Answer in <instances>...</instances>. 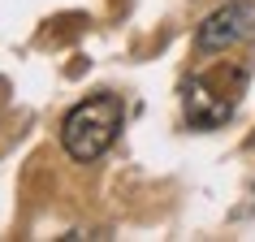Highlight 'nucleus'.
<instances>
[{"label":"nucleus","mask_w":255,"mask_h":242,"mask_svg":"<svg viewBox=\"0 0 255 242\" xmlns=\"http://www.w3.org/2000/svg\"><path fill=\"white\" fill-rule=\"evenodd\" d=\"M121 121H126V104L117 95H91L69 108L65 125H61V143L74 160H95L113 147Z\"/></svg>","instance_id":"f257e3e1"},{"label":"nucleus","mask_w":255,"mask_h":242,"mask_svg":"<svg viewBox=\"0 0 255 242\" xmlns=\"http://www.w3.org/2000/svg\"><path fill=\"white\" fill-rule=\"evenodd\" d=\"M234 104H238V95H221L208 78L186 87V121L190 125H221L234 113Z\"/></svg>","instance_id":"7ed1b4c3"},{"label":"nucleus","mask_w":255,"mask_h":242,"mask_svg":"<svg viewBox=\"0 0 255 242\" xmlns=\"http://www.w3.org/2000/svg\"><path fill=\"white\" fill-rule=\"evenodd\" d=\"M251 26H255V0H234V4H225V9L203 17L195 43H199V52H221V48L242 43L251 35Z\"/></svg>","instance_id":"f03ea898"},{"label":"nucleus","mask_w":255,"mask_h":242,"mask_svg":"<svg viewBox=\"0 0 255 242\" xmlns=\"http://www.w3.org/2000/svg\"><path fill=\"white\" fill-rule=\"evenodd\" d=\"M251 143H255V134H251Z\"/></svg>","instance_id":"20e7f679"}]
</instances>
